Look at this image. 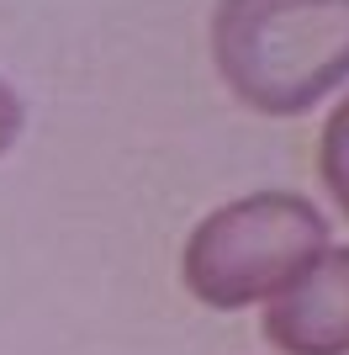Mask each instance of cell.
Returning <instances> with one entry per match:
<instances>
[{
	"label": "cell",
	"mask_w": 349,
	"mask_h": 355,
	"mask_svg": "<svg viewBox=\"0 0 349 355\" xmlns=\"http://www.w3.org/2000/svg\"><path fill=\"white\" fill-rule=\"evenodd\" d=\"M334 244V228L302 191H249L212 207L180 250V282L212 313L270 302Z\"/></svg>",
	"instance_id": "cell-2"
},
{
	"label": "cell",
	"mask_w": 349,
	"mask_h": 355,
	"mask_svg": "<svg viewBox=\"0 0 349 355\" xmlns=\"http://www.w3.org/2000/svg\"><path fill=\"white\" fill-rule=\"evenodd\" d=\"M212 64L260 117H307L349 80V0H217Z\"/></svg>",
	"instance_id": "cell-1"
},
{
	"label": "cell",
	"mask_w": 349,
	"mask_h": 355,
	"mask_svg": "<svg viewBox=\"0 0 349 355\" xmlns=\"http://www.w3.org/2000/svg\"><path fill=\"white\" fill-rule=\"evenodd\" d=\"M260 334L280 355H349V244H328L265 302Z\"/></svg>",
	"instance_id": "cell-3"
},
{
	"label": "cell",
	"mask_w": 349,
	"mask_h": 355,
	"mask_svg": "<svg viewBox=\"0 0 349 355\" xmlns=\"http://www.w3.org/2000/svg\"><path fill=\"white\" fill-rule=\"evenodd\" d=\"M21 122H27V106H21V96H16L6 80H0V154L21 138Z\"/></svg>",
	"instance_id": "cell-5"
},
{
	"label": "cell",
	"mask_w": 349,
	"mask_h": 355,
	"mask_svg": "<svg viewBox=\"0 0 349 355\" xmlns=\"http://www.w3.org/2000/svg\"><path fill=\"white\" fill-rule=\"evenodd\" d=\"M318 180L334 196V207L349 218V96H339V106L318 133Z\"/></svg>",
	"instance_id": "cell-4"
}]
</instances>
